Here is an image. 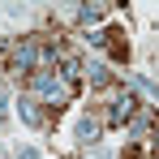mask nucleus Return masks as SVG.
I'll return each mask as SVG.
<instances>
[{
  "instance_id": "obj_1",
  "label": "nucleus",
  "mask_w": 159,
  "mask_h": 159,
  "mask_svg": "<svg viewBox=\"0 0 159 159\" xmlns=\"http://www.w3.org/2000/svg\"><path fill=\"white\" fill-rule=\"evenodd\" d=\"M26 86L34 90V99H39V103H48L52 112H60V107L78 95V78H73V73H65V69H48V65H43V69H34V73L26 78Z\"/></svg>"
},
{
  "instance_id": "obj_2",
  "label": "nucleus",
  "mask_w": 159,
  "mask_h": 159,
  "mask_svg": "<svg viewBox=\"0 0 159 159\" xmlns=\"http://www.w3.org/2000/svg\"><path fill=\"white\" fill-rule=\"evenodd\" d=\"M133 107H138V99H133L129 90L112 95V107H107V125H125V120L133 116Z\"/></svg>"
},
{
  "instance_id": "obj_3",
  "label": "nucleus",
  "mask_w": 159,
  "mask_h": 159,
  "mask_svg": "<svg viewBox=\"0 0 159 159\" xmlns=\"http://www.w3.org/2000/svg\"><path fill=\"white\" fill-rule=\"evenodd\" d=\"M95 43H103L112 60H129V43H125V30H103V34H90Z\"/></svg>"
},
{
  "instance_id": "obj_4",
  "label": "nucleus",
  "mask_w": 159,
  "mask_h": 159,
  "mask_svg": "<svg viewBox=\"0 0 159 159\" xmlns=\"http://www.w3.org/2000/svg\"><path fill=\"white\" fill-rule=\"evenodd\" d=\"M78 133H82V142H90V138L99 133V125H95V120H82V129H78Z\"/></svg>"
},
{
  "instance_id": "obj_5",
  "label": "nucleus",
  "mask_w": 159,
  "mask_h": 159,
  "mask_svg": "<svg viewBox=\"0 0 159 159\" xmlns=\"http://www.w3.org/2000/svg\"><path fill=\"white\" fill-rule=\"evenodd\" d=\"M120 159H142V151H138V146H129V151H125Z\"/></svg>"
},
{
  "instance_id": "obj_6",
  "label": "nucleus",
  "mask_w": 159,
  "mask_h": 159,
  "mask_svg": "<svg viewBox=\"0 0 159 159\" xmlns=\"http://www.w3.org/2000/svg\"><path fill=\"white\" fill-rule=\"evenodd\" d=\"M151 146H155V155H159V120H155V142H151Z\"/></svg>"
}]
</instances>
